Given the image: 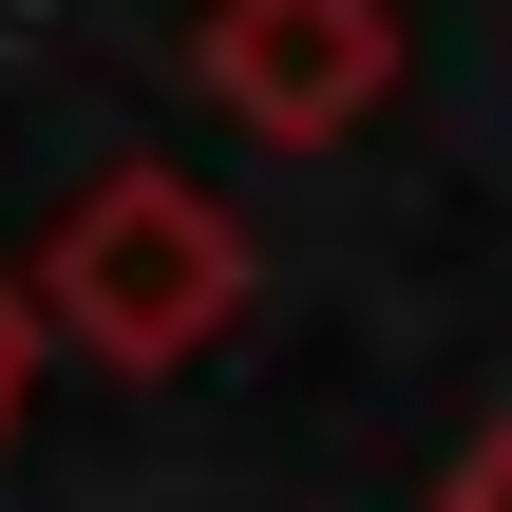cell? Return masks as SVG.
<instances>
[{
    "label": "cell",
    "instance_id": "obj_1",
    "mask_svg": "<svg viewBox=\"0 0 512 512\" xmlns=\"http://www.w3.org/2000/svg\"><path fill=\"white\" fill-rule=\"evenodd\" d=\"M38 304H57V342H76V361L171 380V361H209V342L247 323V228H228L190 171H114V190H76V228H57V266H38Z\"/></svg>",
    "mask_w": 512,
    "mask_h": 512
},
{
    "label": "cell",
    "instance_id": "obj_2",
    "mask_svg": "<svg viewBox=\"0 0 512 512\" xmlns=\"http://www.w3.org/2000/svg\"><path fill=\"white\" fill-rule=\"evenodd\" d=\"M209 95L285 152H342L399 95V19L380 0H209Z\"/></svg>",
    "mask_w": 512,
    "mask_h": 512
},
{
    "label": "cell",
    "instance_id": "obj_3",
    "mask_svg": "<svg viewBox=\"0 0 512 512\" xmlns=\"http://www.w3.org/2000/svg\"><path fill=\"white\" fill-rule=\"evenodd\" d=\"M437 512H512V418L475 437V456H456V494H437Z\"/></svg>",
    "mask_w": 512,
    "mask_h": 512
},
{
    "label": "cell",
    "instance_id": "obj_4",
    "mask_svg": "<svg viewBox=\"0 0 512 512\" xmlns=\"http://www.w3.org/2000/svg\"><path fill=\"white\" fill-rule=\"evenodd\" d=\"M19 380H38V323H19V285H0V437H19Z\"/></svg>",
    "mask_w": 512,
    "mask_h": 512
}]
</instances>
